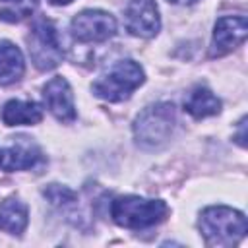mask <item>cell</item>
Masks as SVG:
<instances>
[{"label": "cell", "mask_w": 248, "mask_h": 248, "mask_svg": "<svg viewBox=\"0 0 248 248\" xmlns=\"http://www.w3.org/2000/svg\"><path fill=\"white\" fill-rule=\"evenodd\" d=\"M198 225L209 246H232L246 234L248 229L244 213L225 205L205 207Z\"/></svg>", "instance_id": "obj_1"}, {"label": "cell", "mask_w": 248, "mask_h": 248, "mask_svg": "<svg viewBox=\"0 0 248 248\" xmlns=\"http://www.w3.org/2000/svg\"><path fill=\"white\" fill-rule=\"evenodd\" d=\"M169 213L163 200H145L140 196H120L110 203V217L116 225L132 231L161 223Z\"/></svg>", "instance_id": "obj_2"}, {"label": "cell", "mask_w": 248, "mask_h": 248, "mask_svg": "<svg viewBox=\"0 0 248 248\" xmlns=\"http://www.w3.org/2000/svg\"><path fill=\"white\" fill-rule=\"evenodd\" d=\"M176 124L174 105L157 103L140 112L134 122V136L138 145L145 149H157L170 138Z\"/></svg>", "instance_id": "obj_3"}, {"label": "cell", "mask_w": 248, "mask_h": 248, "mask_svg": "<svg viewBox=\"0 0 248 248\" xmlns=\"http://www.w3.org/2000/svg\"><path fill=\"white\" fill-rule=\"evenodd\" d=\"M145 79L141 66L134 60H120L116 62L107 76L93 83V93L99 99L118 103L128 99Z\"/></svg>", "instance_id": "obj_4"}, {"label": "cell", "mask_w": 248, "mask_h": 248, "mask_svg": "<svg viewBox=\"0 0 248 248\" xmlns=\"http://www.w3.org/2000/svg\"><path fill=\"white\" fill-rule=\"evenodd\" d=\"M27 43H29L31 60L39 70H45V72L52 70L64 58V48L52 21H46V19L35 21L27 37Z\"/></svg>", "instance_id": "obj_5"}, {"label": "cell", "mask_w": 248, "mask_h": 248, "mask_svg": "<svg viewBox=\"0 0 248 248\" xmlns=\"http://www.w3.org/2000/svg\"><path fill=\"white\" fill-rule=\"evenodd\" d=\"M70 29L79 43H103L116 33V19L105 10H83L72 19Z\"/></svg>", "instance_id": "obj_6"}, {"label": "cell", "mask_w": 248, "mask_h": 248, "mask_svg": "<svg viewBox=\"0 0 248 248\" xmlns=\"http://www.w3.org/2000/svg\"><path fill=\"white\" fill-rule=\"evenodd\" d=\"M126 29L136 37H155L161 27L157 4L153 0H130L124 12Z\"/></svg>", "instance_id": "obj_7"}, {"label": "cell", "mask_w": 248, "mask_h": 248, "mask_svg": "<svg viewBox=\"0 0 248 248\" xmlns=\"http://www.w3.org/2000/svg\"><path fill=\"white\" fill-rule=\"evenodd\" d=\"M248 35V21L244 16H225L219 17L213 29V41H211V56H223L236 48L240 43H244Z\"/></svg>", "instance_id": "obj_8"}, {"label": "cell", "mask_w": 248, "mask_h": 248, "mask_svg": "<svg viewBox=\"0 0 248 248\" xmlns=\"http://www.w3.org/2000/svg\"><path fill=\"white\" fill-rule=\"evenodd\" d=\"M43 101L50 114L60 122H72L76 120V107H74V95L72 87L64 78H52L43 87Z\"/></svg>", "instance_id": "obj_9"}, {"label": "cell", "mask_w": 248, "mask_h": 248, "mask_svg": "<svg viewBox=\"0 0 248 248\" xmlns=\"http://www.w3.org/2000/svg\"><path fill=\"white\" fill-rule=\"evenodd\" d=\"M39 159V147L27 138H17L10 147L0 151V167L4 170H25L31 169Z\"/></svg>", "instance_id": "obj_10"}, {"label": "cell", "mask_w": 248, "mask_h": 248, "mask_svg": "<svg viewBox=\"0 0 248 248\" xmlns=\"http://www.w3.org/2000/svg\"><path fill=\"white\" fill-rule=\"evenodd\" d=\"M25 70L21 50L10 43L0 41V85H12L21 79Z\"/></svg>", "instance_id": "obj_11"}, {"label": "cell", "mask_w": 248, "mask_h": 248, "mask_svg": "<svg viewBox=\"0 0 248 248\" xmlns=\"http://www.w3.org/2000/svg\"><path fill=\"white\" fill-rule=\"evenodd\" d=\"M2 120L6 126L19 124H39L43 120V110L33 101H8L2 108Z\"/></svg>", "instance_id": "obj_12"}, {"label": "cell", "mask_w": 248, "mask_h": 248, "mask_svg": "<svg viewBox=\"0 0 248 248\" xmlns=\"http://www.w3.org/2000/svg\"><path fill=\"white\" fill-rule=\"evenodd\" d=\"M27 205L19 200H6L0 203V231L10 234H21L27 227Z\"/></svg>", "instance_id": "obj_13"}, {"label": "cell", "mask_w": 248, "mask_h": 248, "mask_svg": "<svg viewBox=\"0 0 248 248\" xmlns=\"http://www.w3.org/2000/svg\"><path fill=\"white\" fill-rule=\"evenodd\" d=\"M186 112H190L194 118H205L211 114H217L221 110V101L205 87H196L188 99L184 101Z\"/></svg>", "instance_id": "obj_14"}, {"label": "cell", "mask_w": 248, "mask_h": 248, "mask_svg": "<svg viewBox=\"0 0 248 248\" xmlns=\"http://www.w3.org/2000/svg\"><path fill=\"white\" fill-rule=\"evenodd\" d=\"M45 198L52 203V205H68V203H74L76 202V192L70 190L68 186H60V184H48L45 190H43Z\"/></svg>", "instance_id": "obj_15"}, {"label": "cell", "mask_w": 248, "mask_h": 248, "mask_svg": "<svg viewBox=\"0 0 248 248\" xmlns=\"http://www.w3.org/2000/svg\"><path fill=\"white\" fill-rule=\"evenodd\" d=\"M238 126H240V132H238V138H236V141H238V143L244 147V145H246V141H244V140H246V134H244V128H246V116H244V118L238 122Z\"/></svg>", "instance_id": "obj_16"}, {"label": "cell", "mask_w": 248, "mask_h": 248, "mask_svg": "<svg viewBox=\"0 0 248 248\" xmlns=\"http://www.w3.org/2000/svg\"><path fill=\"white\" fill-rule=\"evenodd\" d=\"M169 2H172V4H180V6H192V4H196L198 0H169Z\"/></svg>", "instance_id": "obj_17"}, {"label": "cell", "mask_w": 248, "mask_h": 248, "mask_svg": "<svg viewBox=\"0 0 248 248\" xmlns=\"http://www.w3.org/2000/svg\"><path fill=\"white\" fill-rule=\"evenodd\" d=\"M50 4H54V6H66V4H70L72 0H48Z\"/></svg>", "instance_id": "obj_18"}]
</instances>
